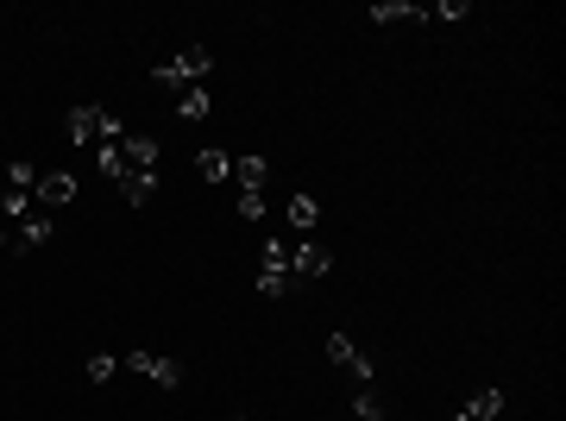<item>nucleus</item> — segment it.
Listing matches in <instances>:
<instances>
[{"instance_id":"nucleus-1","label":"nucleus","mask_w":566,"mask_h":421,"mask_svg":"<svg viewBox=\"0 0 566 421\" xmlns=\"http://www.w3.org/2000/svg\"><path fill=\"white\" fill-rule=\"evenodd\" d=\"M208 70H214V57H208L202 44H183L170 63H157V70H151V82H157V89H170V95H183V89H208Z\"/></svg>"},{"instance_id":"nucleus-2","label":"nucleus","mask_w":566,"mask_h":421,"mask_svg":"<svg viewBox=\"0 0 566 421\" xmlns=\"http://www.w3.org/2000/svg\"><path fill=\"white\" fill-rule=\"evenodd\" d=\"M252 283H259V295H271V302L296 289V277H289V239H271V246H265V258H259Z\"/></svg>"},{"instance_id":"nucleus-3","label":"nucleus","mask_w":566,"mask_h":421,"mask_svg":"<svg viewBox=\"0 0 566 421\" xmlns=\"http://www.w3.org/2000/svg\"><path fill=\"white\" fill-rule=\"evenodd\" d=\"M327 265H334V252H327L321 239H302V246H289V277H296V283L327 277Z\"/></svg>"},{"instance_id":"nucleus-4","label":"nucleus","mask_w":566,"mask_h":421,"mask_svg":"<svg viewBox=\"0 0 566 421\" xmlns=\"http://www.w3.org/2000/svg\"><path fill=\"white\" fill-rule=\"evenodd\" d=\"M44 239H51V214H38V220L25 214V220H19L13 233H0V252H13V258H25V252H38Z\"/></svg>"},{"instance_id":"nucleus-5","label":"nucleus","mask_w":566,"mask_h":421,"mask_svg":"<svg viewBox=\"0 0 566 421\" xmlns=\"http://www.w3.org/2000/svg\"><path fill=\"white\" fill-rule=\"evenodd\" d=\"M32 201H38L44 214H51V208H70V201H76V176H70V170H44L38 189H32Z\"/></svg>"},{"instance_id":"nucleus-6","label":"nucleus","mask_w":566,"mask_h":421,"mask_svg":"<svg viewBox=\"0 0 566 421\" xmlns=\"http://www.w3.org/2000/svg\"><path fill=\"white\" fill-rule=\"evenodd\" d=\"M127 371H145L157 390H176L183 384V365L176 359H151V352H127Z\"/></svg>"},{"instance_id":"nucleus-7","label":"nucleus","mask_w":566,"mask_h":421,"mask_svg":"<svg viewBox=\"0 0 566 421\" xmlns=\"http://www.w3.org/2000/svg\"><path fill=\"white\" fill-rule=\"evenodd\" d=\"M283 220H289V227H296V233H315V227H321V201H315V195H302V189H296V195H289V201H283Z\"/></svg>"},{"instance_id":"nucleus-8","label":"nucleus","mask_w":566,"mask_h":421,"mask_svg":"<svg viewBox=\"0 0 566 421\" xmlns=\"http://www.w3.org/2000/svg\"><path fill=\"white\" fill-rule=\"evenodd\" d=\"M120 157H127V170H157V139H151V133H127V139H120Z\"/></svg>"},{"instance_id":"nucleus-9","label":"nucleus","mask_w":566,"mask_h":421,"mask_svg":"<svg viewBox=\"0 0 566 421\" xmlns=\"http://www.w3.org/2000/svg\"><path fill=\"white\" fill-rule=\"evenodd\" d=\"M233 176H240V195H265V182H271V164L252 151V157H240V164H233Z\"/></svg>"},{"instance_id":"nucleus-10","label":"nucleus","mask_w":566,"mask_h":421,"mask_svg":"<svg viewBox=\"0 0 566 421\" xmlns=\"http://www.w3.org/2000/svg\"><path fill=\"white\" fill-rule=\"evenodd\" d=\"M365 19H378V25H410V19H428V6H410V0H378Z\"/></svg>"},{"instance_id":"nucleus-11","label":"nucleus","mask_w":566,"mask_h":421,"mask_svg":"<svg viewBox=\"0 0 566 421\" xmlns=\"http://www.w3.org/2000/svg\"><path fill=\"white\" fill-rule=\"evenodd\" d=\"M120 195H127L133 208H145V201L157 195V170H127V176H120Z\"/></svg>"},{"instance_id":"nucleus-12","label":"nucleus","mask_w":566,"mask_h":421,"mask_svg":"<svg viewBox=\"0 0 566 421\" xmlns=\"http://www.w3.org/2000/svg\"><path fill=\"white\" fill-rule=\"evenodd\" d=\"M208 108H214L208 89H183V95H176V114H183V120H208Z\"/></svg>"},{"instance_id":"nucleus-13","label":"nucleus","mask_w":566,"mask_h":421,"mask_svg":"<svg viewBox=\"0 0 566 421\" xmlns=\"http://www.w3.org/2000/svg\"><path fill=\"white\" fill-rule=\"evenodd\" d=\"M195 170H202V182H221V176H233V157L227 151H202Z\"/></svg>"},{"instance_id":"nucleus-14","label":"nucleus","mask_w":566,"mask_h":421,"mask_svg":"<svg viewBox=\"0 0 566 421\" xmlns=\"http://www.w3.org/2000/svg\"><path fill=\"white\" fill-rule=\"evenodd\" d=\"M466 416H472V421H491V416H504V390H478Z\"/></svg>"},{"instance_id":"nucleus-15","label":"nucleus","mask_w":566,"mask_h":421,"mask_svg":"<svg viewBox=\"0 0 566 421\" xmlns=\"http://www.w3.org/2000/svg\"><path fill=\"white\" fill-rule=\"evenodd\" d=\"M38 176H44L38 164H6V182H13L19 195H32V189H38Z\"/></svg>"},{"instance_id":"nucleus-16","label":"nucleus","mask_w":566,"mask_h":421,"mask_svg":"<svg viewBox=\"0 0 566 421\" xmlns=\"http://www.w3.org/2000/svg\"><path fill=\"white\" fill-rule=\"evenodd\" d=\"M101 176H108V182H120V176H127V157H120V145H101Z\"/></svg>"},{"instance_id":"nucleus-17","label":"nucleus","mask_w":566,"mask_h":421,"mask_svg":"<svg viewBox=\"0 0 566 421\" xmlns=\"http://www.w3.org/2000/svg\"><path fill=\"white\" fill-rule=\"evenodd\" d=\"M353 416H359V421H378V416H384L378 390H359V397H353Z\"/></svg>"},{"instance_id":"nucleus-18","label":"nucleus","mask_w":566,"mask_h":421,"mask_svg":"<svg viewBox=\"0 0 566 421\" xmlns=\"http://www.w3.org/2000/svg\"><path fill=\"white\" fill-rule=\"evenodd\" d=\"M0 214H6V220H25V214H32V195H19V189H6V201H0Z\"/></svg>"},{"instance_id":"nucleus-19","label":"nucleus","mask_w":566,"mask_h":421,"mask_svg":"<svg viewBox=\"0 0 566 421\" xmlns=\"http://www.w3.org/2000/svg\"><path fill=\"white\" fill-rule=\"evenodd\" d=\"M353 352H359V346H353L346 333H327V359H334V365H353Z\"/></svg>"},{"instance_id":"nucleus-20","label":"nucleus","mask_w":566,"mask_h":421,"mask_svg":"<svg viewBox=\"0 0 566 421\" xmlns=\"http://www.w3.org/2000/svg\"><path fill=\"white\" fill-rule=\"evenodd\" d=\"M114 371H120V359H108V352H95V359H89V384H108Z\"/></svg>"},{"instance_id":"nucleus-21","label":"nucleus","mask_w":566,"mask_h":421,"mask_svg":"<svg viewBox=\"0 0 566 421\" xmlns=\"http://www.w3.org/2000/svg\"><path fill=\"white\" fill-rule=\"evenodd\" d=\"M346 371H353V384H372V378H378V365H372V352H353V365H346Z\"/></svg>"},{"instance_id":"nucleus-22","label":"nucleus","mask_w":566,"mask_h":421,"mask_svg":"<svg viewBox=\"0 0 566 421\" xmlns=\"http://www.w3.org/2000/svg\"><path fill=\"white\" fill-rule=\"evenodd\" d=\"M466 13H472L466 0H440V6H428V19H466Z\"/></svg>"},{"instance_id":"nucleus-23","label":"nucleus","mask_w":566,"mask_h":421,"mask_svg":"<svg viewBox=\"0 0 566 421\" xmlns=\"http://www.w3.org/2000/svg\"><path fill=\"white\" fill-rule=\"evenodd\" d=\"M240 214L246 220H265V195H240Z\"/></svg>"},{"instance_id":"nucleus-24","label":"nucleus","mask_w":566,"mask_h":421,"mask_svg":"<svg viewBox=\"0 0 566 421\" xmlns=\"http://www.w3.org/2000/svg\"><path fill=\"white\" fill-rule=\"evenodd\" d=\"M453 421H472V416H466V409H459V416H453Z\"/></svg>"},{"instance_id":"nucleus-25","label":"nucleus","mask_w":566,"mask_h":421,"mask_svg":"<svg viewBox=\"0 0 566 421\" xmlns=\"http://www.w3.org/2000/svg\"><path fill=\"white\" fill-rule=\"evenodd\" d=\"M240 421H246V416H240Z\"/></svg>"}]
</instances>
